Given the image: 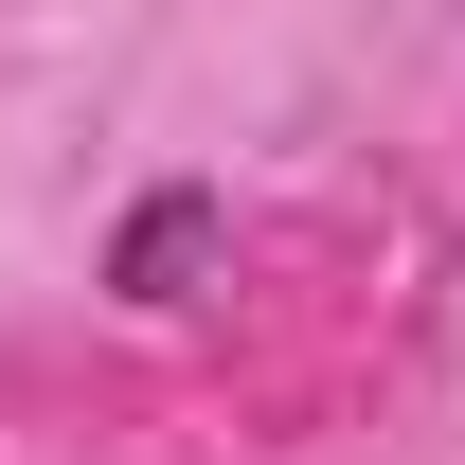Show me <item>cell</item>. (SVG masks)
Returning a JSON list of instances; mask_svg holds the SVG:
<instances>
[{
    "label": "cell",
    "instance_id": "6da1fadb",
    "mask_svg": "<svg viewBox=\"0 0 465 465\" xmlns=\"http://www.w3.org/2000/svg\"><path fill=\"white\" fill-rule=\"evenodd\" d=\"M197 251H215V197H143L125 251H108V287L125 304H197Z\"/></svg>",
    "mask_w": 465,
    "mask_h": 465
}]
</instances>
